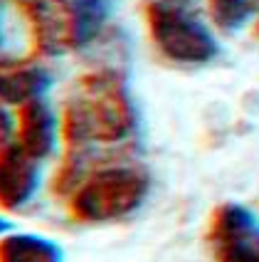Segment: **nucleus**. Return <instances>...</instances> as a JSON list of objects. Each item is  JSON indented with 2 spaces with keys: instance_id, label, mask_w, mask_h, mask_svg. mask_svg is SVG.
<instances>
[{
  "instance_id": "nucleus-1",
  "label": "nucleus",
  "mask_w": 259,
  "mask_h": 262,
  "mask_svg": "<svg viewBox=\"0 0 259 262\" xmlns=\"http://www.w3.org/2000/svg\"><path fill=\"white\" fill-rule=\"evenodd\" d=\"M136 117L129 89L116 72L99 70L84 74L62 114L67 159H77L91 144H119L133 131Z\"/></svg>"
},
{
  "instance_id": "nucleus-2",
  "label": "nucleus",
  "mask_w": 259,
  "mask_h": 262,
  "mask_svg": "<svg viewBox=\"0 0 259 262\" xmlns=\"http://www.w3.org/2000/svg\"><path fill=\"white\" fill-rule=\"evenodd\" d=\"M151 188L148 173L136 166H106L79 183L69 210L82 223H106L133 213Z\"/></svg>"
},
{
  "instance_id": "nucleus-3",
  "label": "nucleus",
  "mask_w": 259,
  "mask_h": 262,
  "mask_svg": "<svg viewBox=\"0 0 259 262\" xmlns=\"http://www.w3.org/2000/svg\"><path fill=\"white\" fill-rule=\"evenodd\" d=\"M146 25L158 52L171 62L205 64L217 57V40L183 0H148Z\"/></svg>"
},
{
  "instance_id": "nucleus-4",
  "label": "nucleus",
  "mask_w": 259,
  "mask_h": 262,
  "mask_svg": "<svg viewBox=\"0 0 259 262\" xmlns=\"http://www.w3.org/2000/svg\"><path fill=\"white\" fill-rule=\"evenodd\" d=\"M207 237L215 262H259V220L245 205H220Z\"/></svg>"
},
{
  "instance_id": "nucleus-5",
  "label": "nucleus",
  "mask_w": 259,
  "mask_h": 262,
  "mask_svg": "<svg viewBox=\"0 0 259 262\" xmlns=\"http://www.w3.org/2000/svg\"><path fill=\"white\" fill-rule=\"evenodd\" d=\"M42 57L40 32L25 0H0V70L32 64Z\"/></svg>"
},
{
  "instance_id": "nucleus-6",
  "label": "nucleus",
  "mask_w": 259,
  "mask_h": 262,
  "mask_svg": "<svg viewBox=\"0 0 259 262\" xmlns=\"http://www.w3.org/2000/svg\"><path fill=\"white\" fill-rule=\"evenodd\" d=\"M37 188V159L22 146L8 144L0 151V208L15 210Z\"/></svg>"
},
{
  "instance_id": "nucleus-7",
  "label": "nucleus",
  "mask_w": 259,
  "mask_h": 262,
  "mask_svg": "<svg viewBox=\"0 0 259 262\" xmlns=\"http://www.w3.org/2000/svg\"><path fill=\"white\" fill-rule=\"evenodd\" d=\"M57 141V117L42 97L17 106V144L37 161L52 154Z\"/></svg>"
},
{
  "instance_id": "nucleus-8",
  "label": "nucleus",
  "mask_w": 259,
  "mask_h": 262,
  "mask_svg": "<svg viewBox=\"0 0 259 262\" xmlns=\"http://www.w3.org/2000/svg\"><path fill=\"white\" fill-rule=\"evenodd\" d=\"M50 82H52V77L47 74V70L35 67V64L0 70V102L20 106L35 97H42Z\"/></svg>"
},
{
  "instance_id": "nucleus-9",
  "label": "nucleus",
  "mask_w": 259,
  "mask_h": 262,
  "mask_svg": "<svg viewBox=\"0 0 259 262\" xmlns=\"http://www.w3.org/2000/svg\"><path fill=\"white\" fill-rule=\"evenodd\" d=\"M57 243L40 235L13 233L0 240V262H62Z\"/></svg>"
},
{
  "instance_id": "nucleus-10",
  "label": "nucleus",
  "mask_w": 259,
  "mask_h": 262,
  "mask_svg": "<svg viewBox=\"0 0 259 262\" xmlns=\"http://www.w3.org/2000/svg\"><path fill=\"white\" fill-rule=\"evenodd\" d=\"M74 8V45H89L109 17V0H72Z\"/></svg>"
},
{
  "instance_id": "nucleus-11",
  "label": "nucleus",
  "mask_w": 259,
  "mask_h": 262,
  "mask_svg": "<svg viewBox=\"0 0 259 262\" xmlns=\"http://www.w3.org/2000/svg\"><path fill=\"white\" fill-rule=\"evenodd\" d=\"M254 13L252 0H210V15L217 28L240 30Z\"/></svg>"
},
{
  "instance_id": "nucleus-12",
  "label": "nucleus",
  "mask_w": 259,
  "mask_h": 262,
  "mask_svg": "<svg viewBox=\"0 0 259 262\" xmlns=\"http://www.w3.org/2000/svg\"><path fill=\"white\" fill-rule=\"evenodd\" d=\"M10 136H13V117L0 102V151L10 144Z\"/></svg>"
},
{
  "instance_id": "nucleus-13",
  "label": "nucleus",
  "mask_w": 259,
  "mask_h": 262,
  "mask_svg": "<svg viewBox=\"0 0 259 262\" xmlns=\"http://www.w3.org/2000/svg\"><path fill=\"white\" fill-rule=\"evenodd\" d=\"M10 228H13V225H10L8 220H3V218H0V235H3V233H8Z\"/></svg>"
}]
</instances>
